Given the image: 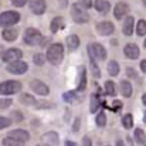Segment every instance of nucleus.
I'll list each match as a JSON object with an SVG mask.
<instances>
[{
    "instance_id": "obj_13",
    "label": "nucleus",
    "mask_w": 146,
    "mask_h": 146,
    "mask_svg": "<svg viewBox=\"0 0 146 146\" xmlns=\"http://www.w3.org/2000/svg\"><path fill=\"white\" fill-rule=\"evenodd\" d=\"M9 136H10V138H13V139H16V141H20V142H26V141H29V139H30L29 132H26V131H23V129L11 131V132L9 133Z\"/></svg>"
},
{
    "instance_id": "obj_26",
    "label": "nucleus",
    "mask_w": 146,
    "mask_h": 146,
    "mask_svg": "<svg viewBox=\"0 0 146 146\" xmlns=\"http://www.w3.org/2000/svg\"><path fill=\"white\" fill-rule=\"evenodd\" d=\"M136 33L138 36H145L146 34V21L145 20H139L136 24Z\"/></svg>"
},
{
    "instance_id": "obj_17",
    "label": "nucleus",
    "mask_w": 146,
    "mask_h": 146,
    "mask_svg": "<svg viewBox=\"0 0 146 146\" xmlns=\"http://www.w3.org/2000/svg\"><path fill=\"white\" fill-rule=\"evenodd\" d=\"M121 92L125 98H129L132 95V85L129 81H122L121 82Z\"/></svg>"
},
{
    "instance_id": "obj_8",
    "label": "nucleus",
    "mask_w": 146,
    "mask_h": 146,
    "mask_svg": "<svg viewBox=\"0 0 146 146\" xmlns=\"http://www.w3.org/2000/svg\"><path fill=\"white\" fill-rule=\"evenodd\" d=\"M27 70H29V65H27L24 61H16V62L9 64V67H7V71H9V72H11V74H17V75L24 74Z\"/></svg>"
},
{
    "instance_id": "obj_15",
    "label": "nucleus",
    "mask_w": 146,
    "mask_h": 146,
    "mask_svg": "<svg viewBox=\"0 0 146 146\" xmlns=\"http://www.w3.org/2000/svg\"><path fill=\"white\" fill-rule=\"evenodd\" d=\"M133 23H135V20H133L132 16L126 17V20L123 23V29H122L125 36H132V33H133Z\"/></svg>"
},
{
    "instance_id": "obj_34",
    "label": "nucleus",
    "mask_w": 146,
    "mask_h": 146,
    "mask_svg": "<svg viewBox=\"0 0 146 146\" xmlns=\"http://www.w3.org/2000/svg\"><path fill=\"white\" fill-rule=\"evenodd\" d=\"M10 104H11L10 99H0V109H4V108L10 106Z\"/></svg>"
},
{
    "instance_id": "obj_36",
    "label": "nucleus",
    "mask_w": 146,
    "mask_h": 146,
    "mask_svg": "<svg viewBox=\"0 0 146 146\" xmlns=\"http://www.w3.org/2000/svg\"><path fill=\"white\" fill-rule=\"evenodd\" d=\"M80 3H81V6L85 7V9L92 7V0H80Z\"/></svg>"
},
{
    "instance_id": "obj_45",
    "label": "nucleus",
    "mask_w": 146,
    "mask_h": 146,
    "mask_svg": "<svg viewBox=\"0 0 146 146\" xmlns=\"http://www.w3.org/2000/svg\"><path fill=\"white\" fill-rule=\"evenodd\" d=\"M67 6V0H61V7H65Z\"/></svg>"
},
{
    "instance_id": "obj_4",
    "label": "nucleus",
    "mask_w": 146,
    "mask_h": 146,
    "mask_svg": "<svg viewBox=\"0 0 146 146\" xmlns=\"http://www.w3.org/2000/svg\"><path fill=\"white\" fill-rule=\"evenodd\" d=\"M20 20V14L17 11H4L0 14V26L1 27H9L16 24Z\"/></svg>"
},
{
    "instance_id": "obj_11",
    "label": "nucleus",
    "mask_w": 146,
    "mask_h": 146,
    "mask_svg": "<svg viewBox=\"0 0 146 146\" xmlns=\"http://www.w3.org/2000/svg\"><path fill=\"white\" fill-rule=\"evenodd\" d=\"M30 9L36 14H43L46 11V1L44 0H30Z\"/></svg>"
},
{
    "instance_id": "obj_43",
    "label": "nucleus",
    "mask_w": 146,
    "mask_h": 146,
    "mask_svg": "<svg viewBox=\"0 0 146 146\" xmlns=\"http://www.w3.org/2000/svg\"><path fill=\"white\" fill-rule=\"evenodd\" d=\"M65 146H77V143H74V142H71V141H67V142H65Z\"/></svg>"
},
{
    "instance_id": "obj_1",
    "label": "nucleus",
    "mask_w": 146,
    "mask_h": 146,
    "mask_svg": "<svg viewBox=\"0 0 146 146\" xmlns=\"http://www.w3.org/2000/svg\"><path fill=\"white\" fill-rule=\"evenodd\" d=\"M46 58H47V61L51 62L52 65L61 64V61H62V58H64V48H62V46H61L60 43L50 46L48 50H47Z\"/></svg>"
},
{
    "instance_id": "obj_37",
    "label": "nucleus",
    "mask_w": 146,
    "mask_h": 146,
    "mask_svg": "<svg viewBox=\"0 0 146 146\" xmlns=\"http://www.w3.org/2000/svg\"><path fill=\"white\" fill-rule=\"evenodd\" d=\"M11 115H13V119H14V121H17V122H20V121L23 119V116H21V113H20L19 111H16V112H13Z\"/></svg>"
},
{
    "instance_id": "obj_9",
    "label": "nucleus",
    "mask_w": 146,
    "mask_h": 146,
    "mask_svg": "<svg viewBox=\"0 0 146 146\" xmlns=\"http://www.w3.org/2000/svg\"><path fill=\"white\" fill-rule=\"evenodd\" d=\"M30 87H31V90H33L36 94H38V95H48V92H50V88L43 81H40V80H33V81L30 82Z\"/></svg>"
},
{
    "instance_id": "obj_6",
    "label": "nucleus",
    "mask_w": 146,
    "mask_h": 146,
    "mask_svg": "<svg viewBox=\"0 0 146 146\" xmlns=\"http://www.w3.org/2000/svg\"><path fill=\"white\" fill-rule=\"evenodd\" d=\"M72 19H74V21L75 23H78V24H82V23H87L88 20H90V16H88V13H85L81 7H80V4H74L72 6Z\"/></svg>"
},
{
    "instance_id": "obj_10",
    "label": "nucleus",
    "mask_w": 146,
    "mask_h": 146,
    "mask_svg": "<svg viewBox=\"0 0 146 146\" xmlns=\"http://www.w3.org/2000/svg\"><path fill=\"white\" fill-rule=\"evenodd\" d=\"M97 30L101 36H111L113 33L115 27H113V24L111 21H101V23H98Z\"/></svg>"
},
{
    "instance_id": "obj_38",
    "label": "nucleus",
    "mask_w": 146,
    "mask_h": 146,
    "mask_svg": "<svg viewBox=\"0 0 146 146\" xmlns=\"http://www.w3.org/2000/svg\"><path fill=\"white\" fill-rule=\"evenodd\" d=\"M74 94H75V92H72V91L64 94V99H65V101H72V99H74Z\"/></svg>"
},
{
    "instance_id": "obj_16",
    "label": "nucleus",
    "mask_w": 146,
    "mask_h": 146,
    "mask_svg": "<svg viewBox=\"0 0 146 146\" xmlns=\"http://www.w3.org/2000/svg\"><path fill=\"white\" fill-rule=\"evenodd\" d=\"M94 6H95V9H97L99 13H108L109 11V3L108 1H105V0H95L94 1Z\"/></svg>"
},
{
    "instance_id": "obj_35",
    "label": "nucleus",
    "mask_w": 146,
    "mask_h": 146,
    "mask_svg": "<svg viewBox=\"0 0 146 146\" xmlns=\"http://www.w3.org/2000/svg\"><path fill=\"white\" fill-rule=\"evenodd\" d=\"M27 1H29V0H11L13 6H16V7H23Z\"/></svg>"
},
{
    "instance_id": "obj_32",
    "label": "nucleus",
    "mask_w": 146,
    "mask_h": 146,
    "mask_svg": "<svg viewBox=\"0 0 146 146\" xmlns=\"http://www.w3.org/2000/svg\"><path fill=\"white\" fill-rule=\"evenodd\" d=\"M44 139H48L50 142H52L54 145H55V143H58V136H57V133H54V132L46 133V135H44Z\"/></svg>"
},
{
    "instance_id": "obj_23",
    "label": "nucleus",
    "mask_w": 146,
    "mask_h": 146,
    "mask_svg": "<svg viewBox=\"0 0 146 146\" xmlns=\"http://www.w3.org/2000/svg\"><path fill=\"white\" fill-rule=\"evenodd\" d=\"M122 125H123V128H126V129H131V128L133 126V118H132L131 113H126V115L122 118Z\"/></svg>"
},
{
    "instance_id": "obj_21",
    "label": "nucleus",
    "mask_w": 146,
    "mask_h": 146,
    "mask_svg": "<svg viewBox=\"0 0 146 146\" xmlns=\"http://www.w3.org/2000/svg\"><path fill=\"white\" fill-rule=\"evenodd\" d=\"M135 141L138 142V145H143L146 142V133L143 129H136L135 131Z\"/></svg>"
},
{
    "instance_id": "obj_41",
    "label": "nucleus",
    "mask_w": 146,
    "mask_h": 146,
    "mask_svg": "<svg viewBox=\"0 0 146 146\" xmlns=\"http://www.w3.org/2000/svg\"><path fill=\"white\" fill-rule=\"evenodd\" d=\"M141 70H142L143 72H146V60H143V61L141 62Z\"/></svg>"
},
{
    "instance_id": "obj_42",
    "label": "nucleus",
    "mask_w": 146,
    "mask_h": 146,
    "mask_svg": "<svg viewBox=\"0 0 146 146\" xmlns=\"http://www.w3.org/2000/svg\"><path fill=\"white\" fill-rule=\"evenodd\" d=\"M78 123H80V119H77V121H75V123H74V128H72L74 131H78Z\"/></svg>"
},
{
    "instance_id": "obj_31",
    "label": "nucleus",
    "mask_w": 146,
    "mask_h": 146,
    "mask_svg": "<svg viewBox=\"0 0 146 146\" xmlns=\"http://www.w3.org/2000/svg\"><path fill=\"white\" fill-rule=\"evenodd\" d=\"M105 123H106V116H105L104 112H99L97 115V125L98 126H105Z\"/></svg>"
},
{
    "instance_id": "obj_22",
    "label": "nucleus",
    "mask_w": 146,
    "mask_h": 146,
    "mask_svg": "<svg viewBox=\"0 0 146 146\" xmlns=\"http://www.w3.org/2000/svg\"><path fill=\"white\" fill-rule=\"evenodd\" d=\"M108 72L112 77H115V75L119 74V65H118L116 61H109V64H108Z\"/></svg>"
},
{
    "instance_id": "obj_39",
    "label": "nucleus",
    "mask_w": 146,
    "mask_h": 146,
    "mask_svg": "<svg viewBox=\"0 0 146 146\" xmlns=\"http://www.w3.org/2000/svg\"><path fill=\"white\" fill-rule=\"evenodd\" d=\"M121 106H122V102H121V101H115V102H113V106H112V109H113V111H118Z\"/></svg>"
},
{
    "instance_id": "obj_3",
    "label": "nucleus",
    "mask_w": 146,
    "mask_h": 146,
    "mask_svg": "<svg viewBox=\"0 0 146 146\" xmlns=\"http://www.w3.org/2000/svg\"><path fill=\"white\" fill-rule=\"evenodd\" d=\"M24 43L29 46H37L43 43V36L36 29H27L24 33Z\"/></svg>"
},
{
    "instance_id": "obj_47",
    "label": "nucleus",
    "mask_w": 146,
    "mask_h": 146,
    "mask_svg": "<svg viewBox=\"0 0 146 146\" xmlns=\"http://www.w3.org/2000/svg\"><path fill=\"white\" fill-rule=\"evenodd\" d=\"M37 146H50V145H37Z\"/></svg>"
},
{
    "instance_id": "obj_19",
    "label": "nucleus",
    "mask_w": 146,
    "mask_h": 146,
    "mask_svg": "<svg viewBox=\"0 0 146 146\" xmlns=\"http://www.w3.org/2000/svg\"><path fill=\"white\" fill-rule=\"evenodd\" d=\"M64 27V19L62 17H55L52 21H51V31L52 33H57L60 29Z\"/></svg>"
},
{
    "instance_id": "obj_20",
    "label": "nucleus",
    "mask_w": 146,
    "mask_h": 146,
    "mask_svg": "<svg viewBox=\"0 0 146 146\" xmlns=\"http://www.w3.org/2000/svg\"><path fill=\"white\" fill-rule=\"evenodd\" d=\"M3 38L6 41H14L17 38V31L13 30V29H7V30L3 31Z\"/></svg>"
},
{
    "instance_id": "obj_25",
    "label": "nucleus",
    "mask_w": 146,
    "mask_h": 146,
    "mask_svg": "<svg viewBox=\"0 0 146 146\" xmlns=\"http://www.w3.org/2000/svg\"><path fill=\"white\" fill-rule=\"evenodd\" d=\"M20 101H21L23 104H26V105H36V104H37V102H36V98L29 95V94H23V95L20 97Z\"/></svg>"
},
{
    "instance_id": "obj_48",
    "label": "nucleus",
    "mask_w": 146,
    "mask_h": 146,
    "mask_svg": "<svg viewBox=\"0 0 146 146\" xmlns=\"http://www.w3.org/2000/svg\"><path fill=\"white\" fill-rule=\"evenodd\" d=\"M143 4H145V6H146V0H143Z\"/></svg>"
},
{
    "instance_id": "obj_2",
    "label": "nucleus",
    "mask_w": 146,
    "mask_h": 146,
    "mask_svg": "<svg viewBox=\"0 0 146 146\" xmlns=\"http://www.w3.org/2000/svg\"><path fill=\"white\" fill-rule=\"evenodd\" d=\"M21 91V84L19 81H4L0 84V95H13Z\"/></svg>"
},
{
    "instance_id": "obj_46",
    "label": "nucleus",
    "mask_w": 146,
    "mask_h": 146,
    "mask_svg": "<svg viewBox=\"0 0 146 146\" xmlns=\"http://www.w3.org/2000/svg\"><path fill=\"white\" fill-rule=\"evenodd\" d=\"M142 101H143V104H145V106H146V94L142 97Z\"/></svg>"
},
{
    "instance_id": "obj_33",
    "label": "nucleus",
    "mask_w": 146,
    "mask_h": 146,
    "mask_svg": "<svg viewBox=\"0 0 146 146\" xmlns=\"http://www.w3.org/2000/svg\"><path fill=\"white\" fill-rule=\"evenodd\" d=\"M11 121L9 118H4V116H0V129H4L7 126H10Z\"/></svg>"
},
{
    "instance_id": "obj_14",
    "label": "nucleus",
    "mask_w": 146,
    "mask_h": 146,
    "mask_svg": "<svg viewBox=\"0 0 146 146\" xmlns=\"http://www.w3.org/2000/svg\"><path fill=\"white\" fill-rule=\"evenodd\" d=\"M123 52L129 60H136L139 57V48L136 44H126V47L123 48Z\"/></svg>"
},
{
    "instance_id": "obj_30",
    "label": "nucleus",
    "mask_w": 146,
    "mask_h": 146,
    "mask_svg": "<svg viewBox=\"0 0 146 146\" xmlns=\"http://www.w3.org/2000/svg\"><path fill=\"white\" fill-rule=\"evenodd\" d=\"M33 61H34V64L36 65H43L44 62H46V57L43 55V54H36L34 57H33Z\"/></svg>"
},
{
    "instance_id": "obj_24",
    "label": "nucleus",
    "mask_w": 146,
    "mask_h": 146,
    "mask_svg": "<svg viewBox=\"0 0 146 146\" xmlns=\"http://www.w3.org/2000/svg\"><path fill=\"white\" fill-rule=\"evenodd\" d=\"M3 145L4 146H24V142H20V141H16V139L7 136V138H4Z\"/></svg>"
},
{
    "instance_id": "obj_18",
    "label": "nucleus",
    "mask_w": 146,
    "mask_h": 146,
    "mask_svg": "<svg viewBox=\"0 0 146 146\" xmlns=\"http://www.w3.org/2000/svg\"><path fill=\"white\" fill-rule=\"evenodd\" d=\"M67 46H68L70 50L78 48V46H80V38H78V36H75V34L68 36V37H67Z\"/></svg>"
},
{
    "instance_id": "obj_28",
    "label": "nucleus",
    "mask_w": 146,
    "mask_h": 146,
    "mask_svg": "<svg viewBox=\"0 0 146 146\" xmlns=\"http://www.w3.org/2000/svg\"><path fill=\"white\" fill-rule=\"evenodd\" d=\"M102 102L99 101V98H98V95H94V97L91 98V106H90V109H91V112H95L98 109V106L101 105Z\"/></svg>"
},
{
    "instance_id": "obj_29",
    "label": "nucleus",
    "mask_w": 146,
    "mask_h": 146,
    "mask_svg": "<svg viewBox=\"0 0 146 146\" xmlns=\"http://www.w3.org/2000/svg\"><path fill=\"white\" fill-rule=\"evenodd\" d=\"M105 88H106V94L108 95H111V97H115V85H113V82L112 81H106L105 82Z\"/></svg>"
},
{
    "instance_id": "obj_5",
    "label": "nucleus",
    "mask_w": 146,
    "mask_h": 146,
    "mask_svg": "<svg viewBox=\"0 0 146 146\" xmlns=\"http://www.w3.org/2000/svg\"><path fill=\"white\" fill-rule=\"evenodd\" d=\"M88 52H90L91 60H94V61H95V60L102 61V60L106 58V51H105V48H104L101 44H98V43L90 44V46H88Z\"/></svg>"
},
{
    "instance_id": "obj_12",
    "label": "nucleus",
    "mask_w": 146,
    "mask_h": 146,
    "mask_svg": "<svg viewBox=\"0 0 146 146\" xmlns=\"http://www.w3.org/2000/svg\"><path fill=\"white\" fill-rule=\"evenodd\" d=\"M129 11V6L126 4V3H123V1H119L116 6H115V10H113V16H115V19H122L126 13Z\"/></svg>"
},
{
    "instance_id": "obj_44",
    "label": "nucleus",
    "mask_w": 146,
    "mask_h": 146,
    "mask_svg": "<svg viewBox=\"0 0 146 146\" xmlns=\"http://www.w3.org/2000/svg\"><path fill=\"white\" fill-rule=\"evenodd\" d=\"M116 146H125V143H123V142L119 139V141H116Z\"/></svg>"
},
{
    "instance_id": "obj_40",
    "label": "nucleus",
    "mask_w": 146,
    "mask_h": 146,
    "mask_svg": "<svg viewBox=\"0 0 146 146\" xmlns=\"http://www.w3.org/2000/svg\"><path fill=\"white\" fill-rule=\"evenodd\" d=\"M82 146H92V143H91V141H90L88 136H85V138L82 139Z\"/></svg>"
},
{
    "instance_id": "obj_27",
    "label": "nucleus",
    "mask_w": 146,
    "mask_h": 146,
    "mask_svg": "<svg viewBox=\"0 0 146 146\" xmlns=\"http://www.w3.org/2000/svg\"><path fill=\"white\" fill-rule=\"evenodd\" d=\"M85 85H87V78H85V68L81 67V78H80V84H78V91H82L85 90Z\"/></svg>"
},
{
    "instance_id": "obj_49",
    "label": "nucleus",
    "mask_w": 146,
    "mask_h": 146,
    "mask_svg": "<svg viewBox=\"0 0 146 146\" xmlns=\"http://www.w3.org/2000/svg\"><path fill=\"white\" fill-rule=\"evenodd\" d=\"M145 47H146V40H145Z\"/></svg>"
},
{
    "instance_id": "obj_7",
    "label": "nucleus",
    "mask_w": 146,
    "mask_h": 146,
    "mask_svg": "<svg viewBox=\"0 0 146 146\" xmlns=\"http://www.w3.org/2000/svg\"><path fill=\"white\" fill-rule=\"evenodd\" d=\"M21 55H23V52H21L20 50L10 48V50H7V51H4V52L1 54V60H3L4 62H10V64H11V62L20 61Z\"/></svg>"
}]
</instances>
